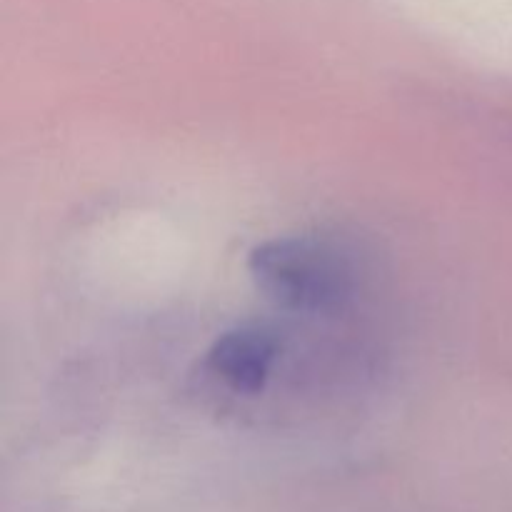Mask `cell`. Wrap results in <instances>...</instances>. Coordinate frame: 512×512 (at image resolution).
I'll return each mask as SVG.
<instances>
[{
	"instance_id": "obj_1",
	"label": "cell",
	"mask_w": 512,
	"mask_h": 512,
	"mask_svg": "<svg viewBox=\"0 0 512 512\" xmlns=\"http://www.w3.org/2000/svg\"><path fill=\"white\" fill-rule=\"evenodd\" d=\"M248 270L265 298L290 310H333L353 293L348 260L320 240H268L250 253Z\"/></svg>"
},
{
	"instance_id": "obj_2",
	"label": "cell",
	"mask_w": 512,
	"mask_h": 512,
	"mask_svg": "<svg viewBox=\"0 0 512 512\" xmlns=\"http://www.w3.org/2000/svg\"><path fill=\"white\" fill-rule=\"evenodd\" d=\"M278 360V340L263 328H235L220 335L208 350L210 373L233 393L255 395L265 388Z\"/></svg>"
}]
</instances>
